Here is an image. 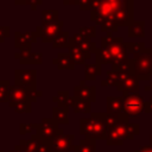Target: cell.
Masks as SVG:
<instances>
[{"label": "cell", "instance_id": "1", "mask_svg": "<svg viewBox=\"0 0 152 152\" xmlns=\"http://www.w3.org/2000/svg\"><path fill=\"white\" fill-rule=\"evenodd\" d=\"M128 116L124 113L119 115L107 114L106 144L108 146H122L125 140H133L140 133V125L129 122Z\"/></svg>", "mask_w": 152, "mask_h": 152}, {"label": "cell", "instance_id": "2", "mask_svg": "<svg viewBox=\"0 0 152 152\" xmlns=\"http://www.w3.org/2000/svg\"><path fill=\"white\" fill-rule=\"evenodd\" d=\"M106 129L107 113H90V116L80 119V134L86 139L104 140Z\"/></svg>", "mask_w": 152, "mask_h": 152}, {"label": "cell", "instance_id": "3", "mask_svg": "<svg viewBox=\"0 0 152 152\" xmlns=\"http://www.w3.org/2000/svg\"><path fill=\"white\" fill-rule=\"evenodd\" d=\"M122 0H100L99 6L90 12V19L96 25H102L106 20L114 19V14Z\"/></svg>", "mask_w": 152, "mask_h": 152}, {"label": "cell", "instance_id": "4", "mask_svg": "<svg viewBox=\"0 0 152 152\" xmlns=\"http://www.w3.org/2000/svg\"><path fill=\"white\" fill-rule=\"evenodd\" d=\"M134 75L139 81H147L152 76V49H147L133 57Z\"/></svg>", "mask_w": 152, "mask_h": 152}, {"label": "cell", "instance_id": "5", "mask_svg": "<svg viewBox=\"0 0 152 152\" xmlns=\"http://www.w3.org/2000/svg\"><path fill=\"white\" fill-rule=\"evenodd\" d=\"M101 44H104L108 48L112 58V65L128 58L126 43L124 42L122 37H102Z\"/></svg>", "mask_w": 152, "mask_h": 152}, {"label": "cell", "instance_id": "6", "mask_svg": "<svg viewBox=\"0 0 152 152\" xmlns=\"http://www.w3.org/2000/svg\"><path fill=\"white\" fill-rule=\"evenodd\" d=\"M63 133L64 131L58 127V124L53 118H44L42 119V122L36 126V134L45 141H51L57 135Z\"/></svg>", "mask_w": 152, "mask_h": 152}, {"label": "cell", "instance_id": "7", "mask_svg": "<svg viewBox=\"0 0 152 152\" xmlns=\"http://www.w3.org/2000/svg\"><path fill=\"white\" fill-rule=\"evenodd\" d=\"M122 99H124V110H122V113L126 114L128 118L138 116L144 112L145 102H144L142 96L139 93L122 94Z\"/></svg>", "mask_w": 152, "mask_h": 152}, {"label": "cell", "instance_id": "8", "mask_svg": "<svg viewBox=\"0 0 152 152\" xmlns=\"http://www.w3.org/2000/svg\"><path fill=\"white\" fill-rule=\"evenodd\" d=\"M14 86L26 90H37V70L36 69H15Z\"/></svg>", "mask_w": 152, "mask_h": 152}, {"label": "cell", "instance_id": "9", "mask_svg": "<svg viewBox=\"0 0 152 152\" xmlns=\"http://www.w3.org/2000/svg\"><path fill=\"white\" fill-rule=\"evenodd\" d=\"M134 0H122L120 7L114 14L118 26L128 27L134 21Z\"/></svg>", "mask_w": 152, "mask_h": 152}, {"label": "cell", "instance_id": "10", "mask_svg": "<svg viewBox=\"0 0 152 152\" xmlns=\"http://www.w3.org/2000/svg\"><path fill=\"white\" fill-rule=\"evenodd\" d=\"M42 96V91L39 90H26L24 88L17 87V86H11L10 89V102L8 106H13L18 102H36L37 99Z\"/></svg>", "mask_w": 152, "mask_h": 152}, {"label": "cell", "instance_id": "11", "mask_svg": "<svg viewBox=\"0 0 152 152\" xmlns=\"http://www.w3.org/2000/svg\"><path fill=\"white\" fill-rule=\"evenodd\" d=\"M63 20H59L50 25H39L36 27V33L38 34V38H40L43 43H52L58 37V34L63 32Z\"/></svg>", "mask_w": 152, "mask_h": 152}, {"label": "cell", "instance_id": "12", "mask_svg": "<svg viewBox=\"0 0 152 152\" xmlns=\"http://www.w3.org/2000/svg\"><path fill=\"white\" fill-rule=\"evenodd\" d=\"M74 140V134H59L51 141H48L50 152H71L75 150Z\"/></svg>", "mask_w": 152, "mask_h": 152}, {"label": "cell", "instance_id": "13", "mask_svg": "<svg viewBox=\"0 0 152 152\" xmlns=\"http://www.w3.org/2000/svg\"><path fill=\"white\" fill-rule=\"evenodd\" d=\"M38 38V34L34 32H20L17 31L14 32V46L18 48L20 51H26V50H31V45L32 43H36Z\"/></svg>", "mask_w": 152, "mask_h": 152}, {"label": "cell", "instance_id": "14", "mask_svg": "<svg viewBox=\"0 0 152 152\" xmlns=\"http://www.w3.org/2000/svg\"><path fill=\"white\" fill-rule=\"evenodd\" d=\"M74 96L88 102L96 101V87L95 86H86V80L80 81L78 86L74 87Z\"/></svg>", "mask_w": 152, "mask_h": 152}, {"label": "cell", "instance_id": "15", "mask_svg": "<svg viewBox=\"0 0 152 152\" xmlns=\"http://www.w3.org/2000/svg\"><path fill=\"white\" fill-rule=\"evenodd\" d=\"M70 43L74 44V45H76V46H77L78 49H81L82 51L88 52V53H90V55H91V53H96V52H97V49H99L95 42H93L91 39H88V38H86V37H83V36L80 34L78 32L75 33V34L71 37Z\"/></svg>", "mask_w": 152, "mask_h": 152}, {"label": "cell", "instance_id": "16", "mask_svg": "<svg viewBox=\"0 0 152 152\" xmlns=\"http://www.w3.org/2000/svg\"><path fill=\"white\" fill-rule=\"evenodd\" d=\"M116 89L122 94H133L139 91V80L134 74H128L118 86Z\"/></svg>", "mask_w": 152, "mask_h": 152}, {"label": "cell", "instance_id": "17", "mask_svg": "<svg viewBox=\"0 0 152 152\" xmlns=\"http://www.w3.org/2000/svg\"><path fill=\"white\" fill-rule=\"evenodd\" d=\"M106 109L109 115H119L124 110V99L122 96H107Z\"/></svg>", "mask_w": 152, "mask_h": 152}, {"label": "cell", "instance_id": "18", "mask_svg": "<svg viewBox=\"0 0 152 152\" xmlns=\"http://www.w3.org/2000/svg\"><path fill=\"white\" fill-rule=\"evenodd\" d=\"M66 106L69 108H72L74 113L78 114V113H90L91 112V103L81 99H77L75 96H70Z\"/></svg>", "mask_w": 152, "mask_h": 152}, {"label": "cell", "instance_id": "19", "mask_svg": "<svg viewBox=\"0 0 152 152\" xmlns=\"http://www.w3.org/2000/svg\"><path fill=\"white\" fill-rule=\"evenodd\" d=\"M68 49H69V55L71 57V61L75 65H86V61L88 58H90V56H91L90 53L82 51L81 49H78L76 45H74L71 43Z\"/></svg>", "mask_w": 152, "mask_h": 152}, {"label": "cell", "instance_id": "20", "mask_svg": "<svg viewBox=\"0 0 152 152\" xmlns=\"http://www.w3.org/2000/svg\"><path fill=\"white\" fill-rule=\"evenodd\" d=\"M52 63L59 69V70H74L75 69V64L71 61V57L69 55V52H61L57 55L56 58L52 59Z\"/></svg>", "mask_w": 152, "mask_h": 152}, {"label": "cell", "instance_id": "21", "mask_svg": "<svg viewBox=\"0 0 152 152\" xmlns=\"http://www.w3.org/2000/svg\"><path fill=\"white\" fill-rule=\"evenodd\" d=\"M106 75H107V78L101 81V86H103V87H107V86H115V87H116L128 74L120 72V71H115V70H108V71L106 72Z\"/></svg>", "mask_w": 152, "mask_h": 152}, {"label": "cell", "instance_id": "22", "mask_svg": "<svg viewBox=\"0 0 152 152\" xmlns=\"http://www.w3.org/2000/svg\"><path fill=\"white\" fill-rule=\"evenodd\" d=\"M102 74L101 64L97 62L95 63H88L84 65V80L86 81H95L96 76H100Z\"/></svg>", "mask_w": 152, "mask_h": 152}, {"label": "cell", "instance_id": "23", "mask_svg": "<svg viewBox=\"0 0 152 152\" xmlns=\"http://www.w3.org/2000/svg\"><path fill=\"white\" fill-rule=\"evenodd\" d=\"M68 107H53L52 108V118L56 120V122L59 125H68L69 124V118H68V113H69Z\"/></svg>", "mask_w": 152, "mask_h": 152}, {"label": "cell", "instance_id": "24", "mask_svg": "<svg viewBox=\"0 0 152 152\" xmlns=\"http://www.w3.org/2000/svg\"><path fill=\"white\" fill-rule=\"evenodd\" d=\"M128 36L129 37H144L145 36V21L134 20L128 26Z\"/></svg>", "mask_w": 152, "mask_h": 152}, {"label": "cell", "instance_id": "25", "mask_svg": "<svg viewBox=\"0 0 152 152\" xmlns=\"http://www.w3.org/2000/svg\"><path fill=\"white\" fill-rule=\"evenodd\" d=\"M112 70L115 71H120V72H125V74H134V69H133V57H128L126 59H124L120 63L113 64L112 65Z\"/></svg>", "mask_w": 152, "mask_h": 152}, {"label": "cell", "instance_id": "26", "mask_svg": "<svg viewBox=\"0 0 152 152\" xmlns=\"http://www.w3.org/2000/svg\"><path fill=\"white\" fill-rule=\"evenodd\" d=\"M74 152H96V141L83 138L80 140V144L75 146Z\"/></svg>", "mask_w": 152, "mask_h": 152}, {"label": "cell", "instance_id": "27", "mask_svg": "<svg viewBox=\"0 0 152 152\" xmlns=\"http://www.w3.org/2000/svg\"><path fill=\"white\" fill-rule=\"evenodd\" d=\"M59 21L57 10H43L42 11V25H50Z\"/></svg>", "mask_w": 152, "mask_h": 152}, {"label": "cell", "instance_id": "28", "mask_svg": "<svg viewBox=\"0 0 152 152\" xmlns=\"http://www.w3.org/2000/svg\"><path fill=\"white\" fill-rule=\"evenodd\" d=\"M70 34L69 31H63L61 34H58V37L52 42V46L55 49H59V48H69L70 45Z\"/></svg>", "mask_w": 152, "mask_h": 152}, {"label": "cell", "instance_id": "29", "mask_svg": "<svg viewBox=\"0 0 152 152\" xmlns=\"http://www.w3.org/2000/svg\"><path fill=\"white\" fill-rule=\"evenodd\" d=\"M126 48H127V53L131 56H138L140 53H142L146 48H145V43L144 42H138V43H126Z\"/></svg>", "mask_w": 152, "mask_h": 152}, {"label": "cell", "instance_id": "30", "mask_svg": "<svg viewBox=\"0 0 152 152\" xmlns=\"http://www.w3.org/2000/svg\"><path fill=\"white\" fill-rule=\"evenodd\" d=\"M11 83L8 80H0V102H10Z\"/></svg>", "mask_w": 152, "mask_h": 152}, {"label": "cell", "instance_id": "31", "mask_svg": "<svg viewBox=\"0 0 152 152\" xmlns=\"http://www.w3.org/2000/svg\"><path fill=\"white\" fill-rule=\"evenodd\" d=\"M70 97V94L68 90H59L53 97H52V101L56 102L58 104V107H68L66 106V102ZM69 108V107H68Z\"/></svg>", "mask_w": 152, "mask_h": 152}, {"label": "cell", "instance_id": "32", "mask_svg": "<svg viewBox=\"0 0 152 152\" xmlns=\"http://www.w3.org/2000/svg\"><path fill=\"white\" fill-rule=\"evenodd\" d=\"M19 62H20L21 65H23V64L39 65V64H42V62H43V55H42L40 52H31L30 56H28L26 59H24V61H19Z\"/></svg>", "mask_w": 152, "mask_h": 152}, {"label": "cell", "instance_id": "33", "mask_svg": "<svg viewBox=\"0 0 152 152\" xmlns=\"http://www.w3.org/2000/svg\"><path fill=\"white\" fill-rule=\"evenodd\" d=\"M19 146H20V152H37L36 145L31 139L28 140L21 139L19 142Z\"/></svg>", "mask_w": 152, "mask_h": 152}, {"label": "cell", "instance_id": "34", "mask_svg": "<svg viewBox=\"0 0 152 152\" xmlns=\"http://www.w3.org/2000/svg\"><path fill=\"white\" fill-rule=\"evenodd\" d=\"M31 104H32L31 102H18L11 106V108H13L17 113H31L32 112Z\"/></svg>", "mask_w": 152, "mask_h": 152}, {"label": "cell", "instance_id": "35", "mask_svg": "<svg viewBox=\"0 0 152 152\" xmlns=\"http://www.w3.org/2000/svg\"><path fill=\"white\" fill-rule=\"evenodd\" d=\"M80 34H82L83 37L90 39V38H94L96 36V27L95 26H86V27H81L80 31H78Z\"/></svg>", "mask_w": 152, "mask_h": 152}, {"label": "cell", "instance_id": "36", "mask_svg": "<svg viewBox=\"0 0 152 152\" xmlns=\"http://www.w3.org/2000/svg\"><path fill=\"white\" fill-rule=\"evenodd\" d=\"M36 126H37V124H20L19 125V133L21 135L31 133L33 129H36Z\"/></svg>", "mask_w": 152, "mask_h": 152}, {"label": "cell", "instance_id": "37", "mask_svg": "<svg viewBox=\"0 0 152 152\" xmlns=\"http://www.w3.org/2000/svg\"><path fill=\"white\" fill-rule=\"evenodd\" d=\"M78 7L81 11H91V0H78Z\"/></svg>", "mask_w": 152, "mask_h": 152}, {"label": "cell", "instance_id": "38", "mask_svg": "<svg viewBox=\"0 0 152 152\" xmlns=\"http://www.w3.org/2000/svg\"><path fill=\"white\" fill-rule=\"evenodd\" d=\"M10 37V27L8 26H0V43L5 40V38Z\"/></svg>", "mask_w": 152, "mask_h": 152}, {"label": "cell", "instance_id": "39", "mask_svg": "<svg viewBox=\"0 0 152 152\" xmlns=\"http://www.w3.org/2000/svg\"><path fill=\"white\" fill-rule=\"evenodd\" d=\"M42 2H43V0H26L25 1V5H28L31 7V10L34 11L37 8V6H39Z\"/></svg>", "mask_w": 152, "mask_h": 152}, {"label": "cell", "instance_id": "40", "mask_svg": "<svg viewBox=\"0 0 152 152\" xmlns=\"http://www.w3.org/2000/svg\"><path fill=\"white\" fill-rule=\"evenodd\" d=\"M134 152H152V145H142L139 146V148L134 150Z\"/></svg>", "mask_w": 152, "mask_h": 152}, {"label": "cell", "instance_id": "41", "mask_svg": "<svg viewBox=\"0 0 152 152\" xmlns=\"http://www.w3.org/2000/svg\"><path fill=\"white\" fill-rule=\"evenodd\" d=\"M144 112H145V113H152V96L150 97V100H148L147 102H145Z\"/></svg>", "mask_w": 152, "mask_h": 152}, {"label": "cell", "instance_id": "42", "mask_svg": "<svg viewBox=\"0 0 152 152\" xmlns=\"http://www.w3.org/2000/svg\"><path fill=\"white\" fill-rule=\"evenodd\" d=\"M63 5H78V0H63Z\"/></svg>", "mask_w": 152, "mask_h": 152}, {"label": "cell", "instance_id": "43", "mask_svg": "<svg viewBox=\"0 0 152 152\" xmlns=\"http://www.w3.org/2000/svg\"><path fill=\"white\" fill-rule=\"evenodd\" d=\"M144 90H145V91H152V81H151L147 86L144 87Z\"/></svg>", "mask_w": 152, "mask_h": 152}, {"label": "cell", "instance_id": "44", "mask_svg": "<svg viewBox=\"0 0 152 152\" xmlns=\"http://www.w3.org/2000/svg\"><path fill=\"white\" fill-rule=\"evenodd\" d=\"M25 1L26 0H14V4L15 5H25Z\"/></svg>", "mask_w": 152, "mask_h": 152}, {"label": "cell", "instance_id": "45", "mask_svg": "<svg viewBox=\"0 0 152 152\" xmlns=\"http://www.w3.org/2000/svg\"><path fill=\"white\" fill-rule=\"evenodd\" d=\"M106 37H112V32H107V36Z\"/></svg>", "mask_w": 152, "mask_h": 152}, {"label": "cell", "instance_id": "46", "mask_svg": "<svg viewBox=\"0 0 152 152\" xmlns=\"http://www.w3.org/2000/svg\"><path fill=\"white\" fill-rule=\"evenodd\" d=\"M150 145H152V134L150 135Z\"/></svg>", "mask_w": 152, "mask_h": 152}, {"label": "cell", "instance_id": "47", "mask_svg": "<svg viewBox=\"0 0 152 152\" xmlns=\"http://www.w3.org/2000/svg\"><path fill=\"white\" fill-rule=\"evenodd\" d=\"M0 152H4V151H1V150H0Z\"/></svg>", "mask_w": 152, "mask_h": 152}]
</instances>
